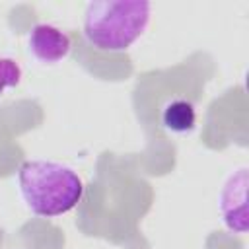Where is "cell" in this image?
Here are the masks:
<instances>
[{"label": "cell", "instance_id": "5", "mask_svg": "<svg viewBox=\"0 0 249 249\" xmlns=\"http://www.w3.org/2000/svg\"><path fill=\"white\" fill-rule=\"evenodd\" d=\"M161 124L173 134H189L196 124L195 105L187 99H171L161 109Z\"/></svg>", "mask_w": 249, "mask_h": 249}, {"label": "cell", "instance_id": "6", "mask_svg": "<svg viewBox=\"0 0 249 249\" xmlns=\"http://www.w3.org/2000/svg\"><path fill=\"white\" fill-rule=\"evenodd\" d=\"M21 66L18 60L10 56H0V95H4L8 89L19 86L21 82Z\"/></svg>", "mask_w": 249, "mask_h": 249}, {"label": "cell", "instance_id": "1", "mask_svg": "<svg viewBox=\"0 0 249 249\" xmlns=\"http://www.w3.org/2000/svg\"><path fill=\"white\" fill-rule=\"evenodd\" d=\"M18 189L33 214L54 218L78 206L84 195V181L66 163L27 160L18 171Z\"/></svg>", "mask_w": 249, "mask_h": 249}, {"label": "cell", "instance_id": "4", "mask_svg": "<svg viewBox=\"0 0 249 249\" xmlns=\"http://www.w3.org/2000/svg\"><path fill=\"white\" fill-rule=\"evenodd\" d=\"M27 51L39 64H58L72 51V39L53 23H35L27 35Z\"/></svg>", "mask_w": 249, "mask_h": 249}, {"label": "cell", "instance_id": "2", "mask_svg": "<svg viewBox=\"0 0 249 249\" xmlns=\"http://www.w3.org/2000/svg\"><path fill=\"white\" fill-rule=\"evenodd\" d=\"M152 16L144 0H93L84 10V37L99 51H126L138 41Z\"/></svg>", "mask_w": 249, "mask_h": 249}, {"label": "cell", "instance_id": "3", "mask_svg": "<svg viewBox=\"0 0 249 249\" xmlns=\"http://www.w3.org/2000/svg\"><path fill=\"white\" fill-rule=\"evenodd\" d=\"M247 167L241 165L230 171L218 193V212L222 222L230 231L235 233L247 231Z\"/></svg>", "mask_w": 249, "mask_h": 249}]
</instances>
